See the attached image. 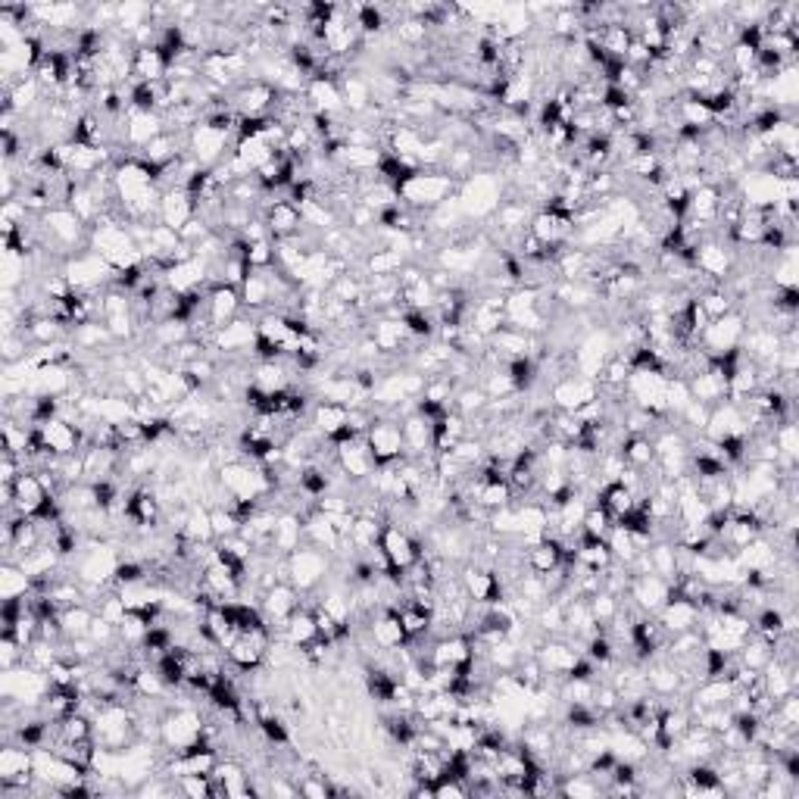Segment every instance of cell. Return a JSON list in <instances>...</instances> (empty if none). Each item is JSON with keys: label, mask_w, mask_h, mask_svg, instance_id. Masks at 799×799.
I'll return each instance as SVG.
<instances>
[{"label": "cell", "mask_w": 799, "mask_h": 799, "mask_svg": "<svg viewBox=\"0 0 799 799\" xmlns=\"http://www.w3.org/2000/svg\"><path fill=\"white\" fill-rule=\"evenodd\" d=\"M456 194L466 219H491L506 197V182L497 172H475L459 185Z\"/></svg>", "instance_id": "cell-1"}, {"label": "cell", "mask_w": 799, "mask_h": 799, "mask_svg": "<svg viewBox=\"0 0 799 799\" xmlns=\"http://www.w3.org/2000/svg\"><path fill=\"white\" fill-rule=\"evenodd\" d=\"M372 406V403H369ZM366 444L369 453L375 459V466H391V462L406 456V444H403V428L400 419L394 416L391 409H378L372 406V425L366 431Z\"/></svg>", "instance_id": "cell-2"}, {"label": "cell", "mask_w": 799, "mask_h": 799, "mask_svg": "<svg viewBox=\"0 0 799 799\" xmlns=\"http://www.w3.org/2000/svg\"><path fill=\"white\" fill-rule=\"evenodd\" d=\"M203 731H206V718L194 706H169V712L163 715L160 743L169 753H182L203 740Z\"/></svg>", "instance_id": "cell-3"}, {"label": "cell", "mask_w": 799, "mask_h": 799, "mask_svg": "<svg viewBox=\"0 0 799 799\" xmlns=\"http://www.w3.org/2000/svg\"><path fill=\"white\" fill-rule=\"evenodd\" d=\"M288 559V581L300 590V594H313V590L331 575V556L313 544H303Z\"/></svg>", "instance_id": "cell-4"}, {"label": "cell", "mask_w": 799, "mask_h": 799, "mask_svg": "<svg viewBox=\"0 0 799 799\" xmlns=\"http://www.w3.org/2000/svg\"><path fill=\"white\" fill-rule=\"evenodd\" d=\"M85 444H88V437H85L82 425L57 416V419H47L35 428L32 447H38L50 456H72V453H82Z\"/></svg>", "instance_id": "cell-5"}, {"label": "cell", "mask_w": 799, "mask_h": 799, "mask_svg": "<svg viewBox=\"0 0 799 799\" xmlns=\"http://www.w3.org/2000/svg\"><path fill=\"white\" fill-rule=\"evenodd\" d=\"M746 313L734 309V313L721 316L715 322H709L700 334V350L709 353V356H728L734 350H740L743 344V334H746Z\"/></svg>", "instance_id": "cell-6"}, {"label": "cell", "mask_w": 799, "mask_h": 799, "mask_svg": "<svg viewBox=\"0 0 799 799\" xmlns=\"http://www.w3.org/2000/svg\"><path fill=\"white\" fill-rule=\"evenodd\" d=\"M378 547H381L391 569H397V572H406L409 565H416L422 559V540H416L397 522H384Z\"/></svg>", "instance_id": "cell-7"}, {"label": "cell", "mask_w": 799, "mask_h": 799, "mask_svg": "<svg viewBox=\"0 0 799 799\" xmlns=\"http://www.w3.org/2000/svg\"><path fill=\"white\" fill-rule=\"evenodd\" d=\"M334 447V459H338V466L344 472V478L350 484H366L372 475H375V459L369 453V444L366 437H350V441H341V444H331Z\"/></svg>", "instance_id": "cell-8"}, {"label": "cell", "mask_w": 799, "mask_h": 799, "mask_svg": "<svg viewBox=\"0 0 799 799\" xmlns=\"http://www.w3.org/2000/svg\"><path fill=\"white\" fill-rule=\"evenodd\" d=\"M300 609V590L291 581H278L275 587H269L266 594L260 597V612L266 618V625L272 628V634H278L281 628L288 625V618Z\"/></svg>", "instance_id": "cell-9"}, {"label": "cell", "mask_w": 799, "mask_h": 799, "mask_svg": "<svg viewBox=\"0 0 799 799\" xmlns=\"http://www.w3.org/2000/svg\"><path fill=\"white\" fill-rule=\"evenodd\" d=\"M597 397H600V384L594 378L578 375V372L553 381V388H550V403H553V409H562V412H575Z\"/></svg>", "instance_id": "cell-10"}, {"label": "cell", "mask_w": 799, "mask_h": 799, "mask_svg": "<svg viewBox=\"0 0 799 799\" xmlns=\"http://www.w3.org/2000/svg\"><path fill=\"white\" fill-rule=\"evenodd\" d=\"M675 594V581H668L662 575H634L631 584H628V597L643 609V612H650L656 615L668 600H672Z\"/></svg>", "instance_id": "cell-11"}, {"label": "cell", "mask_w": 799, "mask_h": 799, "mask_svg": "<svg viewBox=\"0 0 799 799\" xmlns=\"http://www.w3.org/2000/svg\"><path fill=\"white\" fill-rule=\"evenodd\" d=\"M256 341H260V328H256V319H235V322H228L225 328L216 331L213 350H219L225 359H231V356H238V353H253Z\"/></svg>", "instance_id": "cell-12"}, {"label": "cell", "mask_w": 799, "mask_h": 799, "mask_svg": "<svg viewBox=\"0 0 799 799\" xmlns=\"http://www.w3.org/2000/svg\"><path fill=\"white\" fill-rule=\"evenodd\" d=\"M366 631H369V640L378 650H400L409 640L403 631V622H400V612L391 606H381L378 612H372L369 622H366Z\"/></svg>", "instance_id": "cell-13"}, {"label": "cell", "mask_w": 799, "mask_h": 799, "mask_svg": "<svg viewBox=\"0 0 799 799\" xmlns=\"http://www.w3.org/2000/svg\"><path fill=\"white\" fill-rule=\"evenodd\" d=\"M163 132H166L163 113L128 110V116H125V147L132 150V153H141L150 141H157Z\"/></svg>", "instance_id": "cell-14"}, {"label": "cell", "mask_w": 799, "mask_h": 799, "mask_svg": "<svg viewBox=\"0 0 799 799\" xmlns=\"http://www.w3.org/2000/svg\"><path fill=\"white\" fill-rule=\"evenodd\" d=\"M241 291L238 288H231V285H210L206 288V319H210V325L219 331L225 328L228 322H235L238 313H241Z\"/></svg>", "instance_id": "cell-15"}, {"label": "cell", "mask_w": 799, "mask_h": 799, "mask_svg": "<svg viewBox=\"0 0 799 799\" xmlns=\"http://www.w3.org/2000/svg\"><path fill=\"white\" fill-rule=\"evenodd\" d=\"M656 618L662 622V628L668 634H684V631H697L700 628V606L697 603H690L687 597H678L672 594V600H668Z\"/></svg>", "instance_id": "cell-16"}, {"label": "cell", "mask_w": 799, "mask_h": 799, "mask_svg": "<svg viewBox=\"0 0 799 799\" xmlns=\"http://www.w3.org/2000/svg\"><path fill=\"white\" fill-rule=\"evenodd\" d=\"M263 222H266V231L272 241H285V238H294L297 231L303 228V216H300V206L294 200H275L269 210L263 213Z\"/></svg>", "instance_id": "cell-17"}, {"label": "cell", "mask_w": 799, "mask_h": 799, "mask_svg": "<svg viewBox=\"0 0 799 799\" xmlns=\"http://www.w3.org/2000/svg\"><path fill=\"white\" fill-rule=\"evenodd\" d=\"M403 428V444H406V456H431V444H434V422L425 419L419 409L406 412L400 419Z\"/></svg>", "instance_id": "cell-18"}, {"label": "cell", "mask_w": 799, "mask_h": 799, "mask_svg": "<svg viewBox=\"0 0 799 799\" xmlns=\"http://www.w3.org/2000/svg\"><path fill=\"white\" fill-rule=\"evenodd\" d=\"M197 216V203L185 188L163 191L160 197V222L172 231H182L191 219Z\"/></svg>", "instance_id": "cell-19"}, {"label": "cell", "mask_w": 799, "mask_h": 799, "mask_svg": "<svg viewBox=\"0 0 799 799\" xmlns=\"http://www.w3.org/2000/svg\"><path fill=\"white\" fill-rule=\"evenodd\" d=\"M347 422H350V409L341 406V403L316 400L313 409H309V425H313L322 437H328V441L341 437L347 431Z\"/></svg>", "instance_id": "cell-20"}, {"label": "cell", "mask_w": 799, "mask_h": 799, "mask_svg": "<svg viewBox=\"0 0 799 799\" xmlns=\"http://www.w3.org/2000/svg\"><path fill=\"white\" fill-rule=\"evenodd\" d=\"M303 540H306L303 515H300V512H291V509L278 512L275 528H272V553L288 556V553H294L297 547H303Z\"/></svg>", "instance_id": "cell-21"}, {"label": "cell", "mask_w": 799, "mask_h": 799, "mask_svg": "<svg viewBox=\"0 0 799 799\" xmlns=\"http://www.w3.org/2000/svg\"><path fill=\"white\" fill-rule=\"evenodd\" d=\"M562 562H565V550H562L559 540H553V537L537 540V544L528 547V553H525V569L531 575H550V572L559 569Z\"/></svg>", "instance_id": "cell-22"}, {"label": "cell", "mask_w": 799, "mask_h": 799, "mask_svg": "<svg viewBox=\"0 0 799 799\" xmlns=\"http://www.w3.org/2000/svg\"><path fill=\"white\" fill-rule=\"evenodd\" d=\"M275 637H281V640H288L294 650H303V647H309V643H313L316 637H319V628H316V615H313V609H297L291 618H288V625L281 628Z\"/></svg>", "instance_id": "cell-23"}, {"label": "cell", "mask_w": 799, "mask_h": 799, "mask_svg": "<svg viewBox=\"0 0 799 799\" xmlns=\"http://www.w3.org/2000/svg\"><path fill=\"white\" fill-rule=\"evenodd\" d=\"M35 581L25 575V569L19 562H4L0 565V600H25L32 597Z\"/></svg>", "instance_id": "cell-24"}, {"label": "cell", "mask_w": 799, "mask_h": 799, "mask_svg": "<svg viewBox=\"0 0 799 799\" xmlns=\"http://www.w3.org/2000/svg\"><path fill=\"white\" fill-rule=\"evenodd\" d=\"M241 300L247 309H272V278L269 269H253L241 285Z\"/></svg>", "instance_id": "cell-25"}, {"label": "cell", "mask_w": 799, "mask_h": 799, "mask_svg": "<svg viewBox=\"0 0 799 799\" xmlns=\"http://www.w3.org/2000/svg\"><path fill=\"white\" fill-rule=\"evenodd\" d=\"M622 459L628 469H637V472H647L650 466H656V447H653V437H643V434H628L625 444H622Z\"/></svg>", "instance_id": "cell-26"}, {"label": "cell", "mask_w": 799, "mask_h": 799, "mask_svg": "<svg viewBox=\"0 0 799 799\" xmlns=\"http://www.w3.org/2000/svg\"><path fill=\"white\" fill-rule=\"evenodd\" d=\"M597 503L612 515L615 522H618V519H625V515H628L631 509H637V497L628 491L625 484H618V481H609V484L600 487Z\"/></svg>", "instance_id": "cell-27"}, {"label": "cell", "mask_w": 799, "mask_h": 799, "mask_svg": "<svg viewBox=\"0 0 799 799\" xmlns=\"http://www.w3.org/2000/svg\"><path fill=\"white\" fill-rule=\"evenodd\" d=\"M647 559H650L653 575H662V578H668V581H678L675 540H653L650 550H647Z\"/></svg>", "instance_id": "cell-28"}, {"label": "cell", "mask_w": 799, "mask_h": 799, "mask_svg": "<svg viewBox=\"0 0 799 799\" xmlns=\"http://www.w3.org/2000/svg\"><path fill=\"white\" fill-rule=\"evenodd\" d=\"M606 793V787L600 784V778L594 771H578V775H565L559 778V796H575V799H590Z\"/></svg>", "instance_id": "cell-29"}, {"label": "cell", "mask_w": 799, "mask_h": 799, "mask_svg": "<svg viewBox=\"0 0 799 799\" xmlns=\"http://www.w3.org/2000/svg\"><path fill=\"white\" fill-rule=\"evenodd\" d=\"M94 615L85 603L79 606H69L60 612V625H63V637L66 640H79V637H88L91 634V622H94Z\"/></svg>", "instance_id": "cell-30"}, {"label": "cell", "mask_w": 799, "mask_h": 799, "mask_svg": "<svg viewBox=\"0 0 799 799\" xmlns=\"http://www.w3.org/2000/svg\"><path fill=\"white\" fill-rule=\"evenodd\" d=\"M612 525H615L612 515H609L600 503H590L587 512H584V519H581V534H584V537L606 540V534L612 531Z\"/></svg>", "instance_id": "cell-31"}, {"label": "cell", "mask_w": 799, "mask_h": 799, "mask_svg": "<svg viewBox=\"0 0 799 799\" xmlns=\"http://www.w3.org/2000/svg\"><path fill=\"white\" fill-rule=\"evenodd\" d=\"M771 441H775V447H778L781 456H793V459H799V428H796L793 419L775 425V431H771Z\"/></svg>", "instance_id": "cell-32"}, {"label": "cell", "mask_w": 799, "mask_h": 799, "mask_svg": "<svg viewBox=\"0 0 799 799\" xmlns=\"http://www.w3.org/2000/svg\"><path fill=\"white\" fill-rule=\"evenodd\" d=\"M178 793L185 796H194V799H203V796H216V787H213V775H182V778H172Z\"/></svg>", "instance_id": "cell-33"}, {"label": "cell", "mask_w": 799, "mask_h": 799, "mask_svg": "<svg viewBox=\"0 0 799 799\" xmlns=\"http://www.w3.org/2000/svg\"><path fill=\"white\" fill-rule=\"evenodd\" d=\"M300 784V796H313V799H325V796H331L334 790L325 784V775H306L303 781H297Z\"/></svg>", "instance_id": "cell-34"}]
</instances>
